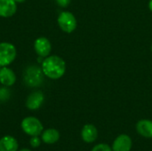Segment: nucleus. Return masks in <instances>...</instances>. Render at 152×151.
Here are the masks:
<instances>
[{"mask_svg":"<svg viewBox=\"0 0 152 151\" xmlns=\"http://www.w3.org/2000/svg\"><path fill=\"white\" fill-rule=\"evenodd\" d=\"M44 79V73L41 68L30 65L28 66L23 74V80L24 83L28 85L29 87H38L43 83Z\"/></svg>","mask_w":152,"mask_h":151,"instance_id":"obj_2","label":"nucleus"},{"mask_svg":"<svg viewBox=\"0 0 152 151\" xmlns=\"http://www.w3.org/2000/svg\"><path fill=\"white\" fill-rule=\"evenodd\" d=\"M23 132L29 136H38L43 133V125L35 117H27L21 121Z\"/></svg>","mask_w":152,"mask_h":151,"instance_id":"obj_4","label":"nucleus"},{"mask_svg":"<svg viewBox=\"0 0 152 151\" xmlns=\"http://www.w3.org/2000/svg\"><path fill=\"white\" fill-rule=\"evenodd\" d=\"M18 142L12 136L6 135L0 139V151H17Z\"/></svg>","mask_w":152,"mask_h":151,"instance_id":"obj_13","label":"nucleus"},{"mask_svg":"<svg viewBox=\"0 0 152 151\" xmlns=\"http://www.w3.org/2000/svg\"><path fill=\"white\" fill-rule=\"evenodd\" d=\"M29 142L33 148H38L41 144V139L38 136H31Z\"/></svg>","mask_w":152,"mask_h":151,"instance_id":"obj_16","label":"nucleus"},{"mask_svg":"<svg viewBox=\"0 0 152 151\" xmlns=\"http://www.w3.org/2000/svg\"><path fill=\"white\" fill-rule=\"evenodd\" d=\"M16 3H23V2H25L26 0H14Z\"/></svg>","mask_w":152,"mask_h":151,"instance_id":"obj_20","label":"nucleus"},{"mask_svg":"<svg viewBox=\"0 0 152 151\" xmlns=\"http://www.w3.org/2000/svg\"><path fill=\"white\" fill-rule=\"evenodd\" d=\"M57 22L60 27V28L65 32V33H72L76 28H77V19L75 15L68 11L61 12L58 18H57Z\"/></svg>","mask_w":152,"mask_h":151,"instance_id":"obj_3","label":"nucleus"},{"mask_svg":"<svg viewBox=\"0 0 152 151\" xmlns=\"http://www.w3.org/2000/svg\"><path fill=\"white\" fill-rule=\"evenodd\" d=\"M149 9L151 12H152V0H150V2H149Z\"/></svg>","mask_w":152,"mask_h":151,"instance_id":"obj_19","label":"nucleus"},{"mask_svg":"<svg viewBox=\"0 0 152 151\" xmlns=\"http://www.w3.org/2000/svg\"><path fill=\"white\" fill-rule=\"evenodd\" d=\"M91 151H112V149L106 143H99L95 145Z\"/></svg>","mask_w":152,"mask_h":151,"instance_id":"obj_15","label":"nucleus"},{"mask_svg":"<svg viewBox=\"0 0 152 151\" xmlns=\"http://www.w3.org/2000/svg\"><path fill=\"white\" fill-rule=\"evenodd\" d=\"M34 49L39 57L45 58L49 56L51 53L52 44L49 39L45 36H39L34 42Z\"/></svg>","mask_w":152,"mask_h":151,"instance_id":"obj_6","label":"nucleus"},{"mask_svg":"<svg viewBox=\"0 0 152 151\" xmlns=\"http://www.w3.org/2000/svg\"><path fill=\"white\" fill-rule=\"evenodd\" d=\"M136 132L142 137L147 139H152V120L142 119L137 122Z\"/></svg>","mask_w":152,"mask_h":151,"instance_id":"obj_12","label":"nucleus"},{"mask_svg":"<svg viewBox=\"0 0 152 151\" xmlns=\"http://www.w3.org/2000/svg\"><path fill=\"white\" fill-rule=\"evenodd\" d=\"M19 151H31V150H28V149H22V150H19Z\"/></svg>","mask_w":152,"mask_h":151,"instance_id":"obj_21","label":"nucleus"},{"mask_svg":"<svg viewBox=\"0 0 152 151\" xmlns=\"http://www.w3.org/2000/svg\"><path fill=\"white\" fill-rule=\"evenodd\" d=\"M43 73L50 79L61 78L66 71V63L62 58L57 55H51L45 58L41 67Z\"/></svg>","mask_w":152,"mask_h":151,"instance_id":"obj_1","label":"nucleus"},{"mask_svg":"<svg viewBox=\"0 0 152 151\" xmlns=\"http://www.w3.org/2000/svg\"><path fill=\"white\" fill-rule=\"evenodd\" d=\"M16 82V75L12 69L7 67L0 69V84L4 86H12Z\"/></svg>","mask_w":152,"mask_h":151,"instance_id":"obj_11","label":"nucleus"},{"mask_svg":"<svg viewBox=\"0 0 152 151\" xmlns=\"http://www.w3.org/2000/svg\"><path fill=\"white\" fill-rule=\"evenodd\" d=\"M41 140L46 143V144H53L56 143L59 139H60V133L58 130L53 129V128H50V129H46L45 131H43V133H41Z\"/></svg>","mask_w":152,"mask_h":151,"instance_id":"obj_14","label":"nucleus"},{"mask_svg":"<svg viewBox=\"0 0 152 151\" xmlns=\"http://www.w3.org/2000/svg\"><path fill=\"white\" fill-rule=\"evenodd\" d=\"M15 46L8 42L0 43V67H7L16 58Z\"/></svg>","mask_w":152,"mask_h":151,"instance_id":"obj_5","label":"nucleus"},{"mask_svg":"<svg viewBox=\"0 0 152 151\" xmlns=\"http://www.w3.org/2000/svg\"><path fill=\"white\" fill-rule=\"evenodd\" d=\"M10 92L6 88H0V101H5L9 98Z\"/></svg>","mask_w":152,"mask_h":151,"instance_id":"obj_17","label":"nucleus"},{"mask_svg":"<svg viewBox=\"0 0 152 151\" xmlns=\"http://www.w3.org/2000/svg\"><path fill=\"white\" fill-rule=\"evenodd\" d=\"M17 3L14 0H0V17L9 18L15 14Z\"/></svg>","mask_w":152,"mask_h":151,"instance_id":"obj_9","label":"nucleus"},{"mask_svg":"<svg viewBox=\"0 0 152 151\" xmlns=\"http://www.w3.org/2000/svg\"><path fill=\"white\" fill-rule=\"evenodd\" d=\"M45 101L44 93L40 91L31 93L26 100V107L30 110L38 109Z\"/></svg>","mask_w":152,"mask_h":151,"instance_id":"obj_8","label":"nucleus"},{"mask_svg":"<svg viewBox=\"0 0 152 151\" xmlns=\"http://www.w3.org/2000/svg\"><path fill=\"white\" fill-rule=\"evenodd\" d=\"M55 1H56V3H57V4L59 6L64 8V7H67V6L69 5L71 0H55Z\"/></svg>","mask_w":152,"mask_h":151,"instance_id":"obj_18","label":"nucleus"},{"mask_svg":"<svg viewBox=\"0 0 152 151\" xmlns=\"http://www.w3.org/2000/svg\"><path fill=\"white\" fill-rule=\"evenodd\" d=\"M151 51H152V45H151Z\"/></svg>","mask_w":152,"mask_h":151,"instance_id":"obj_22","label":"nucleus"},{"mask_svg":"<svg viewBox=\"0 0 152 151\" xmlns=\"http://www.w3.org/2000/svg\"><path fill=\"white\" fill-rule=\"evenodd\" d=\"M132 146L131 137L127 134H120L114 140L111 149L112 151H131Z\"/></svg>","mask_w":152,"mask_h":151,"instance_id":"obj_7","label":"nucleus"},{"mask_svg":"<svg viewBox=\"0 0 152 151\" xmlns=\"http://www.w3.org/2000/svg\"><path fill=\"white\" fill-rule=\"evenodd\" d=\"M81 137L85 142L93 143L96 141V139L98 137V130L94 125L87 124V125H84L82 128Z\"/></svg>","mask_w":152,"mask_h":151,"instance_id":"obj_10","label":"nucleus"}]
</instances>
